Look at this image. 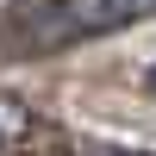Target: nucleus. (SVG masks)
<instances>
[{"mask_svg":"<svg viewBox=\"0 0 156 156\" xmlns=\"http://www.w3.org/2000/svg\"><path fill=\"white\" fill-rule=\"evenodd\" d=\"M150 94H156V62H150Z\"/></svg>","mask_w":156,"mask_h":156,"instance_id":"7ed1b4c3","label":"nucleus"},{"mask_svg":"<svg viewBox=\"0 0 156 156\" xmlns=\"http://www.w3.org/2000/svg\"><path fill=\"white\" fill-rule=\"evenodd\" d=\"M25 131H31V112L12 94H0V144H12V137H25Z\"/></svg>","mask_w":156,"mask_h":156,"instance_id":"f03ea898","label":"nucleus"},{"mask_svg":"<svg viewBox=\"0 0 156 156\" xmlns=\"http://www.w3.org/2000/svg\"><path fill=\"white\" fill-rule=\"evenodd\" d=\"M150 12H156V0H25L6 19V31L25 50H69L87 37H112Z\"/></svg>","mask_w":156,"mask_h":156,"instance_id":"f257e3e1","label":"nucleus"}]
</instances>
